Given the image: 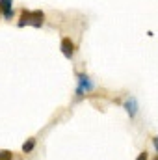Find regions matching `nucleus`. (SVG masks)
I'll return each instance as SVG.
<instances>
[{
    "label": "nucleus",
    "instance_id": "6e6552de",
    "mask_svg": "<svg viewBox=\"0 0 158 160\" xmlns=\"http://www.w3.org/2000/svg\"><path fill=\"white\" fill-rule=\"evenodd\" d=\"M136 160H147V153H145V151H143V153H140Z\"/></svg>",
    "mask_w": 158,
    "mask_h": 160
},
{
    "label": "nucleus",
    "instance_id": "0eeeda50",
    "mask_svg": "<svg viewBox=\"0 0 158 160\" xmlns=\"http://www.w3.org/2000/svg\"><path fill=\"white\" fill-rule=\"evenodd\" d=\"M13 153L11 151H0V160H11Z\"/></svg>",
    "mask_w": 158,
    "mask_h": 160
},
{
    "label": "nucleus",
    "instance_id": "9d476101",
    "mask_svg": "<svg viewBox=\"0 0 158 160\" xmlns=\"http://www.w3.org/2000/svg\"><path fill=\"white\" fill-rule=\"evenodd\" d=\"M155 160H158V157H156V158H155Z\"/></svg>",
    "mask_w": 158,
    "mask_h": 160
},
{
    "label": "nucleus",
    "instance_id": "f03ea898",
    "mask_svg": "<svg viewBox=\"0 0 158 160\" xmlns=\"http://www.w3.org/2000/svg\"><path fill=\"white\" fill-rule=\"evenodd\" d=\"M93 88H95V86H93V82H91V78H89L87 75H78V86H77V95H78V97L89 93Z\"/></svg>",
    "mask_w": 158,
    "mask_h": 160
},
{
    "label": "nucleus",
    "instance_id": "f257e3e1",
    "mask_svg": "<svg viewBox=\"0 0 158 160\" xmlns=\"http://www.w3.org/2000/svg\"><path fill=\"white\" fill-rule=\"evenodd\" d=\"M43 22H45V13L39 11V9H36V11H22L21 13V19H19V26L22 28V26H34V28H41L43 26Z\"/></svg>",
    "mask_w": 158,
    "mask_h": 160
},
{
    "label": "nucleus",
    "instance_id": "7ed1b4c3",
    "mask_svg": "<svg viewBox=\"0 0 158 160\" xmlns=\"http://www.w3.org/2000/svg\"><path fill=\"white\" fill-rule=\"evenodd\" d=\"M0 13L6 21H11L13 17V0H0Z\"/></svg>",
    "mask_w": 158,
    "mask_h": 160
},
{
    "label": "nucleus",
    "instance_id": "39448f33",
    "mask_svg": "<svg viewBox=\"0 0 158 160\" xmlns=\"http://www.w3.org/2000/svg\"><path fill=\"white\" fill-rule=\"evenodd\" d=\"M123 106H125V110H126V114L130 118H136V114H138V101H136V97H128Z\"/></svg>",
    "mask_w": 158,
    "mask_h": 160
},
{
    "label": "nucleus",
    "instance_id": "20e7f679",
    "mask_svg": "<svg viewBox=\"0 0 158 160\" xmlns=\"http://www.w3.org/2000/svg\"><path fill=\"white\" fill-rule=\"evenodd\" d=\"M60 48H62V52H63V56L65 58H73L75 56V45H73V41L69 39V38H63L62 39V45H60Z\"/></svg>",
    "mask_w": 158,
    "mask_h": 160
},
{
    "label": "nucleus",
    "instance_id": "1a4fd4ad",
    "mask_svg": "<svg viewBox=\"0 0 158 160\" xmlns=\"http://www.w3.org/2000/svg\"><path fill=\"white\" fill-rule=\"evenodd\" d=\"M153 145H155V149H156V153H158V136L153 138Z\"/></svg>",
    "mask_w": 158,
    "mask_h": 160
},
{
    "label": "nucleus",
    "instance_id": "423d86ee",
    "mask_svg": "<svg viewBox=\"0 0 158 160\" xmlns=\"http://www.w3.org/2000/svg\"><path fill=\"white\" fill-rule=\"evenodd\" d=\"M34 147H36V138H30L28 142H24V143H22V151H24V153H30Z\"/></svg>",
    "mask_w": 158,
    "mask_h": 160
}]
</instances>
